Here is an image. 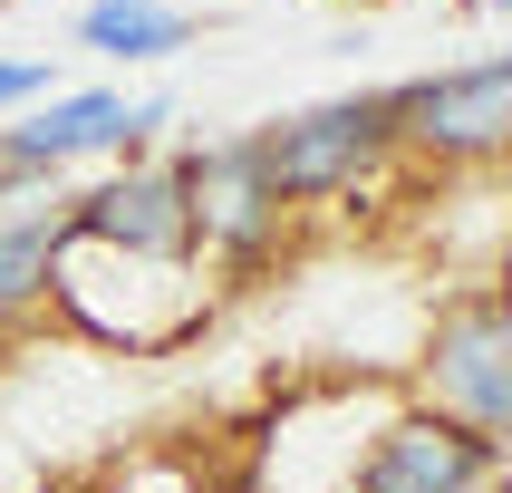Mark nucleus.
Here are the masks:
<instances>
[{
    "instance_id": "nucleus-1",
    "label": "nucleus",
    "mask_w": 512,
    "mask_h": 493,
    "mask_svg": "<svg viewBox=\"0 0 512 493\" xmlns=\"http://www.w3.org/2000/svg\"><path fill=\"white\" fill-rule=\"evenodd\" d=\"M397 155V107L387 87L377 97H329V107H300V116H271L252 126V165L281 203H329V194H358V174H377Z\"/></svg>"
},
{
    "instance_id": "nucleus-2",
    "label": "nucleus",
    "mask_w": 512,
    "mask_h": 493,
    "mask_svg": "<svg viewBox=\"0 0 512 493\" xmlns=\"http://www.w3.org/2000/svg\"><path fill=\"white\" fill-rule=\"evenodd\" d=\"M397 107V145L435 155V165H474V155H512V58H474V68H435V78L387 87Z\"/></svg>"
},
{
    "instance_id": "nucleus-3",
    "label": "nucleus",
    "mask_w": 512,
    "mask_h": 493,
    "mask_svg": "<svg viewBox=\"0 0 512 493\" xmlns=\"http://www.w3.org/2000/svg\"><path fill=\"white\" fill-rule=\"evenodd\" d=\"M155 126H174V97H126V87H58L20 126H0V165L20 174H58L68 155H97V145H145Z\"/></svg>"
},
{
    "instance_id": "nucleus-4",
    "label": "nucleus",
    "mask_w": 512,
    "mask_h": 493,
    "mask_svg": "<svg viewBox=\"0 0 512 493\" xmlns=\"http://www.w3.org/2000/svg\"><path fill=\"white\" fill-rule=\"evenodd\" d=\"M68 232H87V242H116V252H165V261L203 252L184 165H126V174H107L97 194L68 203Z\"/></svg>"
},
{
    "instance_id": "nucleus-5",
    "label": "nucleus",
    "mask_w": 512,
    "mask_h": 493,
    "mask_svg": "<svg viewBox=\"0 0 512 493\" xmlns=\"http://www.w3.org/2000/svg\"><path fill=\"white\" fill-rule=\"evenodd\" d=\"M484 464H493V435H474L464 416H387L348 474V493H474Z\"/></svg>"
},
{
    "instance_id": "nucleus-6",
    "label": "nucleus",
    "mask_w": 512,
    "mask_h": 493,
    "mask_svg": "<svg viewBox=\"0 0 512 493\" xmlns=\"http://www.w3.org/2000/svg\"><path fill=\"white\" fill-rule=\"evenodd\" d=\"M426 377H435V397H445V416H464L474 435H503L512 426V329H503V300H464V310L435 319Z\"/></svg>"
},
{
    "instance_id": "nucleus-7",
    "label": "nucleus",
    "mask_w": 512,
    "mask_h": 493,
    "mask_svg": "<svg viewBox=\"0 0 512 493\" xmlns=\"http://www.w3.org/2000/svg\"><path fill=\"white\" fill-rule=\"evenodd\" d=\"M184 165V184H194V232H203V252H223V261H252L271 232H281L290 203L261 184L252 165V136H223V145H184L174 155Z\"/></svg>"
},
{
    "instance_id": "nucleus-8",
    "label": "nucleus",
    "mask_w": 512,
    "mask_h": 493,
    "mask_svg": "<svg viewBox=\"0 0 512 493\" xmlns=\"http://www.w3.org/2000/svg\"><path fill=\"white\" fill-rule=\"evenodd\" d=\"M194 39V20L174 10V0H87L78 10V49L97 58H126V68H155Z\"/></svg>"
},
{
    "instance_id": "nucleus-9",
    "label": "nucleus",
    "mask_w": 512,
    "mask_h": 493,
    "mask_svg": "<svg viewBox=\"0 0 512 493\" xmlns=\"http://www.w3.org/2000/svg\"><path fill=\"white\" fill-rule=\"evenodd\" d=\"M58 232H68V203H20L0 213V319H20L49 300V261H58Z\"/></svg>"
},
{
    "instance_id": "nucleus-10",
    "label": "nucleus",
    "mask_w": 512,
    "mask_h": 493,
    "mask_svg": "<svg viewBox=\"0 0 512 493\" xmlns=\"http://www.w3.org/2000/svg\"><path fill=\"white\" fill-rule=\"evenodd\" d=\"M39 97H58L49 58H0V107H39Z\"/></svg>"
},
{
    "instance_id": "nucleus-11",
    "label": "nucleus",
    "mask_w": 512,
    "mask_h": 493,
    "mask_svg": "<svg viewBox=\"0 0 512 493\" xmlns=\"http://www.w3.org/2000/svg\"><path fill=\"white\" fill-rule=\"evenodd\" d=\"M474 10H503V20H512V0H474Z\"/></svg>"
}]
</instances>
